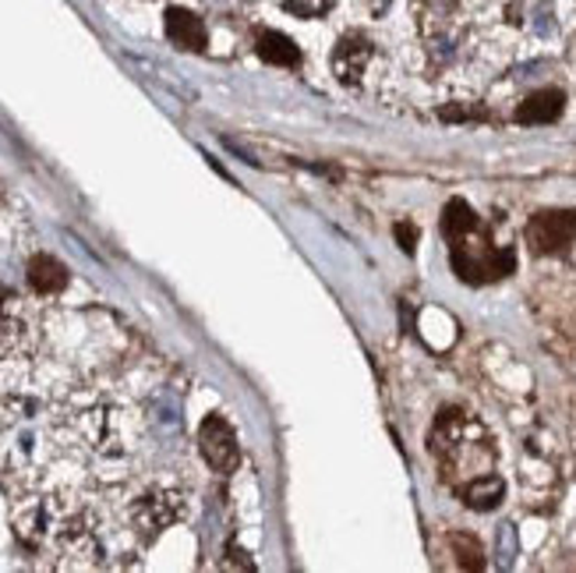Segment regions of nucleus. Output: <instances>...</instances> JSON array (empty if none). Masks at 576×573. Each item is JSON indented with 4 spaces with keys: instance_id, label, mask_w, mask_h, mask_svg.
<instances>
[{
    "instance_id": "16",
    "label": "nucleus",
    "mask_w": 576,
    "mask_h": 573,
    "mask_svg": "<svg viewBox=\"0 0 576 573\" xmlns=\"http://www.w3.org/2000/svg\"><path fill=\"white\" fill-rule=\"evenodd\" d=\"M446 121H470V117H485L481 110H464V107H446L443 110Z\"/></svg>"
},
{
    "instance_id": "3",
    "label": "nucleus",
    "mask_w": 576,
    "mask_h": 573,
    "mask_svg": "<svg viewBox=\"0 0 576 573\" xmlns=\"http://www.w3.org/2000/svg\"><path fill=\"white\" fill-rule=\"evenodd\" d=\"M198 446H202V457H206V464L213 471H219V475H230V471H237V464H241L237 432L219 414H209L206 421H202Z\"/></svg>"
},
{
    "instance_id": "15",
    "label": "nucleus",
    "mask_w": 576,
    "mask_h": 573,
    "mask_svg": "<svg viewBox=\"0 0 576 573\" xmlns=\"http://www.w3.org/2000/svg\"><path fill=\"white\" fill-rule=\"evenodd\" d=\"M227 552L233 555V560H224V566H227V570H251L248 552H241V549H237V545H230Z\"/></svg>"
},
{
    "instance_id": "9",
    "label": "nucleus",
    "mask_w": 576,
    "mask_h": 573,
    "mask_svg": "<svg viewBox=\"0 0 576 573\" xmlns=\"http://www.w3.org/2000/svg\"><path fill=\"white\" fill-rule=\"evenodd\" d=\"M460 496H464V502L470 510H481V513L496 510L502 502V496H506V482L499 475H481V478H474L470 485H464Z\"/></svg>"
},
{
    "instance_id": "11",
    "label": "nucleus",
    "mask_w": 576,
    "mask_h": 573,
    "mask_svg": "<svg viewBox=\"0 0 576 573\" xmlns=\"http://www.w3.org/2000/svg\"><path fill=\"white\" fill-rule=\"evenodd\" d=\"M449 542L460 549V566H474L478 570L481 566V545L474 542V538H467V534H453Z\"/></svg>"
},
{
    "instance_id": "2",
    "label": "nucleus",
    "mask_w": 576,
    "mask_h": 573,
    "mask_svg": "<svg viewBox=\"0 0 576 573\" xmlns=\"http://www.w3.org/2000/svg\"><path fill=\"white\" fill-rule=\"evenodd\" d=\"M181 513H184V499L177 493H171V488H152V493L139 496L128 507V525L142 542H152V538H160L171 525H177Z\"/></svg>"
},
{
    "instance_id": "8",
    "label": "nucleus",
    "mask_w": 576,
    "mask_h": 573,
    "mask_svg": "<svg viewBox=\"0 0 576 573\" xmlns=\"http://www.w3.org/2000/svg\"><path fill=\"white\" fill-rule=\"evenodd\" d=\"M29 286L40 298H57L67 286V269L54 256H36L29 262Z\"/></svg>"
},
{
    "instance_id": "10",
    "label": "nucleus",
    "mask_w": 576,
    "mask_h": 573,
    "mask_svg": "<svg viewBox=\"0 0 576 573\" xmlns=\"http://www.w3.org/2000/svg\"><path fill=\"white\" fill-rule=\"evenodd\" d=\"M256 50L265 64H276V67H297L301 64V50L291 36H283V32H262L256 40Z\"/></svg>"
},
{
    "instance_id": "1",
    "label": "nucleus",
    "mask_w": 576,
    "mask_h": 573,
    "mask_svg": "<svg viewBox=\"0 0 576 573\" xmlns=\"http://www.w3.org/2000/svg\"><path fill=\"white\" fill-rule=\"evenodd\" d=\"M443 230L449 238V259L456 277L464 283H488V280H499L506 273H513V251L510 248H496L488 241V234L464 198H453L446 206L443 216Z\"/></svg>"
},
{
    "instance_id": "13",
    "label": "nucleus",
    "mask_w": 576,
    "mask_h": 573,
    "mask_svg": "<svg viewBox=\"0 0 576 573\" xmlns=\"http://www.w3.org/2000/svg\"><path fill=\"white\" fill-rule=\"evenodd\" d=\"M499 549H502V566L513 563V552H517V528H513V525H502V531H499Z\"/></svg>"
},
{
    "instance_id": "5",
    "label": "nucleus",
    "mask_w": 576,
    "mask_h": 573,
    "mask_svg": "<svg viewBox=\"0 0 576 573\" xmlns=\"http://www.w3.org/2000/svg\"><path fill=\"white\" fill-rule=\"evenodd\" d=\"M368 61H371V43L361 32H347L333 50V75L340 78L344 86H358L361 75L368 72Z\"/></svg>"
},
{
    "instance_id": "7",
    "label": "nucleus",
    "mask_w": 576,
    "mask_h": 573,
    "mask_svg": "<svg viewBox=\"0 0 576 573\" xmlns=\"http://www.w3.org/2000/svg\"><path fill=\"white\" fill-rule=\"evenodd\" d=\"M566 110V93L563 89H537L517 107L520 125H555Z\"/></svg>"
},
{
    "instance_id": "12",
    "label": "nucleus",
    "mask_w": 576,
    "mask_h": 573,
    "mask_svg": "<svg viewBox=\"0 0 576 573\" xmlns=\"http://www.w3.org/2000/svg\"><path fill=\"white\" fill-rule=\"evenodd\" d=\"M333 8V0H286V11L301 14V19H318Z\"/></svg>"
},
{
    "instance_id": "4",
    "label": "nucleus",
    "mask_w": 576,
    "mask_h": 573,
    "mask_svg": "<svg viewBox=\"0 0 576 573\" xmlns=\"http://www.w3.org/2000/svg\"><path fill=\"white\" fill-rule=\"evenodd\" d=\"M576 241V209H558V213H537L528 224V245L537 256H555L566 251Z\"/></svg>"
},
{
    "instance_id": "6",
    "label": "nucleus",
    "mask_w": 576,
    "mask_h": 573,
    "mask_svg": "<svg viewBox=\"0 0 576 573\" xmlns=\"http://www.w3.org/2000/svg\"><path fill=\"white\" fill-rule=\"evenodd\" d=\"M163 29H166V40L181 50H206V43H209V32H206V25H202V19L184 8L166 11Z\"/></svg>"
},
{
    "instance_id": "14",
    "label": "nucleus",
    "mask_w": 576,
    "mask_h": 573,
    "mask_svg": "<svg viewBox=\"0 0 576 573\" xmlns=\"http://www.w3.org/2000/svg\"><path fill=\"white\" fill-rule=\"evenodd\" d=\"M396 241H400V248L406 251V256H411L414 245H417V227L406 224V220H400V224H396Z\"/></svg>"
}]
</instances>
